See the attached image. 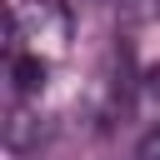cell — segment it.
<instances>
[{"mask_svg": "<svg viewBox=\"0 0 160 160\" xmlns=\"http://www.w3.org/2000/svg\"><path fill=\"white\" fill-rule=\"evenodd\" d=\"M70 35H75V25H70L65 0H15V10H10V50H30V55L55 65L70 50Z\"/></svg>", "mask_w": 160, "mask_h": 160, "instance_id": "cell-1", "label": "cell"}, {"mask_svg": "<svg viewBox=\"0 0 160 160\" xmlns=\"http://www.w3.org/2000/svg\"><path fill=\"white\" fill-rule=\"evenodd\" d=\"M135 115H140L145 130H160V65L140 75V85H135Z\"/></svg>", "mask_w": 160, "mask_h": 160, "instance_id": "cell-2", "label": "cell"}, {"mask_svg": "<svg viewBox=\"0 0 160 160\" xmlns=\"http://www.w3.org/2000/svg\"><path fill=\"white\" fill-rule=\"evenodd\" d=\"M130 160H160V130H145V140L130 150Z\"/></svg>", "mask_w": 160, "mask_h": 160, "instance_id": "cell-3", "label": "cell"}]
</instances>
